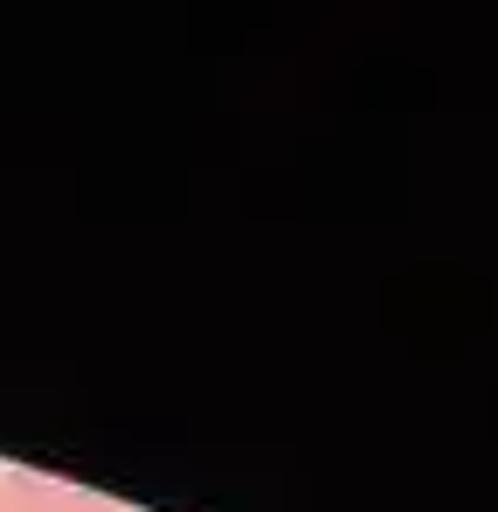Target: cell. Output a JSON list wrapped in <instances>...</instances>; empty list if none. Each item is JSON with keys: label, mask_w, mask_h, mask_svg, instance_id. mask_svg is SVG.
<instances>
[{"label": "cell", "mask_w": 498, "mask_h": 512, "mask_svg": "<svg viewBox=\"0 0 498 512\" xmlns=\"http://www.w3.org/2000/svg\"><path fill=\"white\" fill-rule=\"evenodd\" d=\"M0 512H111L104 499H90L63 478H35V471H7L0 478Z\"/></svg>", "instance_id": "6da1fadb"}]
</instances>
